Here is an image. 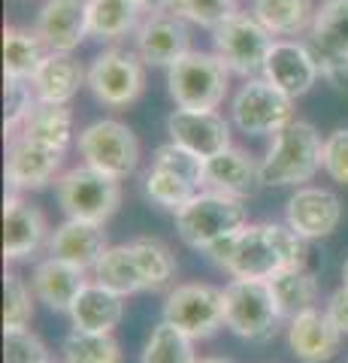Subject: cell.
Here are the masks:
<instances>
[{"instance_id":"obj_18","label":"cell","mask_w":348,"mask_h":363,"mask_svg":"<svg viewBox=\"0 0 348 363\" xmlns=\"http://www.w3.org/2000/svg\"><path fill=\"white\" fill-rule=\"evenodd\" d=\"M64 173V155L33 145L21 136H6V185L16 194L40 191L58 182Z\"/></svg>"},{"instance_id":"obj_30","label":"cell","mask_w":348,"mask_h":363,"mask_svg":"<svg viewBox=\"0 0 348 363\" xmlns=\"http://www.w3.org/2000/svg\"><path fill=\"white\" fill-rule=\"evenodd\" d=\"M46 55L49 49L37 30L18 25L4 28V79H33Z\"/></svg>"},{"instance_id":"obj_35","label":"cell","mask_w":348,"mask_h":363,"mask_svg":"<svg viewBox=\"0 0 348 363\" xmlns=\"http://www.w3.org/2000/svg\"><path fill=\"white\" fill-rule=\"evenodd\" d=\"M142 191L155 206H161V209L173 212V215L179 209H185L188 203L200 194L197 185H191V182H185L176 173H167V169H161V167H152L149 173L142 176Z\"/></svg>"},{"instance_id":"obj_8","label":"cell","mask_w":348,"mask_h":363,"mask_svg":"<svg viewBox=\"0 0 348 363\" xmlns=\"http://www.w3.org/2000/svg\"><path fill=\"white\" fill-rule=\"evenodd\" d=\"M294 97L279 91L264 76L245 79L230 97V121L245 136H276L294 121Z\"/></svg>"},{"instance_id":"obj_47","label":"cell","mask_w":348,"mask_h":363,"mask_svg":"<svg viewBox=\"0 0 348 363\" xmlns=\"http://www.w3.org/2000/svg\"><path fill=\"white\" fill-rule=\"evenodd\" d=\"M345 363H348V360H345Z\"/></svg>"},{"instance_id":"obj_1","label":"cell","mask_w":348,"mask_h":363,"mask_svg":"<svg viewBox=\"0 0 348 363\" xmlns=\"http://www.w3.org/2000/svg\"><path fill=\"white\" fill-rule=\"evenodd\" d=\"M218 269L233 279H273L282 269L306 267V240L288 224L261 221L212 242L203 252Z\"/></svg>"},{"instance_id":"obj_42","label":"cell","mask_w":348,"mask_h":363,"mask_svg":"<svg viewBox=\"0 0 348 363\" xmlns=\"http://www.w3.org/2000/svg\"><path fill=\"white\" fill-rule=\"evenodd\" d=\"M324 312H327V318L336 324V330H339L342 336H348V288L345 285H339L327 297V303H324Z\"/></svg>"},{"instance_id":"obj_13","label":"cell","mask_w":348,"mask_h":363,"mask_svg":"<svg viewBox=\"0 0 348 363\" xmlns=\"http://www.w3.org/2000/svg\"><path fill=\"white\" fill-rule=\"evenodd\" d=\"M230 118H224L218 109H173L167 116V133L170 140L185 145L188 152H194L197 157H215L221 152H228L233 145L230 133Z\"/></svg>"},{"instance_id":"obj_41","label":"cell","mask_w":348,"mask_h":363,"mask_svg":"<svg viewBox=\"0 0 348 363\" xmlns=\"http://www.w3.org/2000/svg\"><path fill=\"white\" fill-rule=\"evenodd\" d=\"M324 173L336 185H348V128L324 136Z\"/></svg>"},{"instance_id":"obj_19","label":"cell","mask_w":348,"mask_h":363,"mask_svg":"<svg viewBox=\"0 0 348 363\" xmlns=\"http://www.w3.org/2000/svg\"><path fill=\"white\" fill-rule=\"evenodd\" d=\"M33 30L49 52H76L88 33V0H46L37 13Z\"/></svg>"},{"instance_id":"obj_26","label":"cell","mask_w":348,"mask_h":363,"mask_svg":"<svg viewBox=\"0 0 348 363\" xmlns=\"http://www.w3.org/2000/svg\"><path fill=\"white\" fill-rule=\"evenodd\" d=\"M33 145H43V149L61 152L67 155L73 143V112L70 106H55V104H37V109L28 116V121L18 128V133Z\"/></svg>"},{"instance_id":"obj_36","label":"cell","mask_w":348,"mask_h":363,"mask_svg":"<svg viewBox=\"0 0 348 363\" xmlns=\"http://www.w3.org/2000/svg\"><path fill=\"white\" fill-rule=\"evenodd\" d=\"M167 9H170L173 16L185 18L188 25H197V28H206V30H215L230 16L242 13L240 0H170Z\"/></svg>"},{"instance_id":"obj_12","label":"cell","mask_w":348,"mask_h":363,"mask_svg":"<svg viewBox=\"0 0 348 363\" xmlns=\"http://www.w3.org/2000/svg\"><path fill=\"white\" fill-rule=\"evenodd\" d=\"M306 43L318 58L321 79L339 85L348 76V0H321Z\"/></svg>"},{"instance_id":"obj_25","label":"cell","mask_w":348,"mask_h":363,"mask_svg":"<svg viewBox=\"0 0 348 363\" xmlns=\"http://www.w3.org/2000/svg\"><path fill=\"white\" fill-rule=\"evenodd\" d=\"M67 315H70V321H73V330L116 333V327L121 324V318H125V297H118L116 291L97 285L91 279Z\"/></svg>"},{"instance_id":"obj_14","label":"cell","mask_w":348,"mask_h":363,"mask_svg":"<svg viewBox=\"0 0 348 363\" xmlns=\"http://www.w3.org/2000/svg\"><path fill=\"white\" fill-rule=\"evenodd\" d=\"M49 224L25 194L9 191L4 200V257L6 260H33L49 245Z\"/></svg>"},{"instance_id":"obj_7","label":"cell","mask_w":348,"mask_h":363,"mask_svg":"<svg viewBox=\"0 0 348 363\" xmlns=\"http://www.w3.org/2000/svg\"><path fill=\"white\" fill-rule=\"evenodd\" d=\"M79 155L82 164L97 169L109 179H128L140 167V140L125 121L97 118L79 130Z\"/></svg>"},{"instance_id":"obj_17","label":"cell","mask_w":348,"mask_h":363,"mask_svg":"<svg viewBox=\"0 0 348 363\" xmlns=\"http://www.w3.org/2000/svg\"><path fill=\"white\" fill-rule=\"evenodd\" d=\"M137 55L142 58L145 67H170L185 58L191 52V30L188 21L173 16L170 9H161V13H152L149 18H142V25L137 28Z\"/></svg>"},{"instance_id":"obj_10","label":"cell","mask_w":348,"mask_h":363,"mask_svg":"<svg viewBox=\"0 0 348 363\" xmlns=\"http://www.w3.org/2000/svg\"><path fill=\"white\" fill-rule=\"evenodd\" d=\"M88 91L106 109H128L145 91V64L137 52L103 49L88 67Z\"/></svg>"},{"instance_id":"obj_22","label":"cell","mask_w":348,"mask_h":363,"mask_svg":"<svg viewBox=\"0 0 348 363\" xmlns=\"http://www.w3.org/2000/svg\"><path fill=\"white\" fill-rule=\"evenodd\" d=\"M40 104L70 106V100L88 88V70L73 58V52H49L30 79Z\"/></svg>"},{"instance_id":"obj_6","label":"cell","mask_w":348,"mask_h":363,"mask_svg":"<svg viewBox=\"0 0 348 363\" xmlns=\"http://www.w3.org/2000/svg\"><path fill=\"white\" fill-rule=\"evenodd\" d=\"M55 194L67 218L106 224L121 206V182L82 164L64 169L61 179L55 182Z\"/></svg>"},{"instance_id":"obj_44","label":"cell","mask_w":348,"mask_h":363,"mask_svg":"<svg viewBox=\"0 0 348 363\" xmlns=\"http://www.w3.org/2000/svg\"><path fill=\"white\" fill-rule=\"evenodd\" d=\"M197 363H233L230 357H221V354H212V357H200Z\"/></svg>"},{"instance_id":"obj_39","label":"cell","mask_w":348,"mask_h":363,"mask_svg":"<svg viewBox=\"0 0 348 363\" xmlns=\"http://www.w3.org/2000/svg\"><path fill=\"white\" fill-rule=\"evenodd\" d=\"M4 94H6V112H4V128L6 136L18 133V128L28 121V116L37 109V91H33L30 79H6L4 85Z\"/></svg>"},{"instance_id":"obj_28","label":"cell","mask_w":348,"mask_h":363,"mask_svg":"<svg viewBox=\"0 0 348 363\" xmlns=\"http://www.w3.org/2000/svg\"><path fill=\"white\" fill-rule=\"evenodd\" d=\"M145 9L137 0H88V33L94 40L116 43L128 33H137Z\"/></svg>"},{"instance_id":"obj_16","label":"cell","mask_w":348,"mask_h":363,"mask_svg":"<svg viewBox=\"0 0 348 363\" xmlns=\"http://www.w3.org/2000/svg\"><path fill=\"white\" fill-rule=\"evenodd\" d=\"M266 82H273L279 91H285L288 97H303L309 94L315 82L321 79L318 58L312 55L309 43L303 40H276L273 49L266 55L264 73Z\"/></svg>"},{"instance_id":"obj_27","label":"cell","mask_w":348,"mask_h":363,"mask_svg":"<svg viewBox=\"0 0 348 363\" xmlns=\"http://www.w3.org/2000/svg\"><path fill=\"white\" fill-rule=\"evenodd\" d=\"M315 4L312 0H252L249 13L261 25L282 40H297L300 33H309L312 18H315Z\"/></svg>"},{"instance_id":"obj_2","label":"cell","mask_w":348,"mask_h":363,"mask_svg":"<svg viewBox=\"0 0 348 363\" xmlns=\"http://www.w3.org/2000/svg\"><path fill=\"white\" fill-rule=\"evenodd\" d=\"M324 169V136L315 124L294 118L261 157V182L269 188H303Z\"/></svg>"},{"instance_id":"obj_43","label":"cell","mask_w":348,"mask_h":363,"mask_svg":"<svg viewBox=\"0 0 348 363\" xmlns=\"http://www.w3.org/2000/svg\"><path fill=\"white\" fill-rule=\"evenodd\" d=\"M137 4L145 9V13H161V9L170 6V0H137Z\"/></svg>"},{"instance_id":"obj_34","label":"cell","mask_w":348,"mask_h":363,"mask_svg":"<svg viewBox=\"0 0 348 363\" xmlns=\"http://www.w3.org/2000/svg\"><path fill=\"white\" fill-rule=\"evenodd\" d=\"M130 248L142 269L145 291H161L176 279L179 264H176V255L170 252V245H164L161 240H152V236H140V240L130 242Z\"/></svg>"},{"instance_id":"obj_3","label":"cell","mask_w":348,"mask_h":363,"mask_svg":"<svg viewBox=\"0 0 348 363\" xmlns=\"http://www.w3.org/2000/svg\"><path fill=\"white\" fill-rule=\"evenodd\" d=\"M224 291V327L245 342H269L288 327L266 279H230Z\"/></svg>"},{"instance_id":"obj_11","label":"cell","mask_w":348,"mask_h":363,"mask_svg":"<svg viewBox=\"0 0 348 363\" xmlns=\"http://www.w3.org/2000/svg\"><path fill=\"white\" fill-rule=\"evenodd\" d=\"M161 318L191 339H209L224 327V291L209 281H182L164 300Z\"/></svg>"},{"instance_id":"obj_38","label":"cell","mask_w":348,"mask_h":363,"mask_svg":"<svg viewBox=\"0 0 348 363\" xmlns=\"http://www.w3.org/2000/svg\"><path fill=\"white\" fill-rule=\"evenodd\" d=\"M33 288L16 272L4 276V330H21L33 318Z\"/></svg>"},{"instance_id":"obj_5","label":"cell","mask_w":348,"mask_h":363,"mask_svg":"<svg viewBox=\"0 0 348 363\" xmlns=\"http://www.w3.org/2000/svg\"><path fill=\"white\" fill-rule=\"evenodd\" d=\"M167 91L179 109H218L230 94V70L215 52L191 49L167 70Z\"/></svg>"},{"instance_id":"obj_20","label":"cell","mask_w":348,"mask_h":363,"mask_svg":"<svg viewBox=\"0 0 348 363\" xmlns=\"http://www.w3.org/2000/svg\"><path fill=\"white\" fill-rule=\"evenodd\" d=\"M288 348L300 363H327L339 354L342 333L327 318L324 309H309L297 318H291L285 327Z\"/></svg>"},{"instance_id":"obj_37","label":"cell","mask_w":348,"mask_h":363,"mask_svg":"<svg viewBox=\"0 0 348 363\" xmlns=\"http://www.w3.org/2000/svg\"><path fill=\"white\" fill-rule=\"evenodd\" d=\"M152 167H161V169H167V173L182 176L185 182H191V185H197L200 191L206 188V161H203V157H197L194 152H188L185 145L173 143V140L155 149Z\"/></svg>"},{"instance_id":"obj_31","label":"cell","mask_w":348,"mask_h":363,"mask_svg":"<svg viewBox=\"0 0 348 363\" xmlns=\"http://www.w3.org/2000/svg\"><path fill=\"white\" fill-rule=\"evenodd\" d=\"M269 288L276 294V303L282 309L285 321L297 318L309 309H318V279L312 276L306 267H297V269H282L269 279Z\"/></svg>"},{"instance_id":"obj_23","label":"cell","mask_w":348,"mask_h":363,"mask_svg":"<svg viewBox=\"0 0 348 363\" xmlns=\"http://www.w3.org/2000/svg\"><path fill=\"white\" fill-rule=\"evenodd\" d=\"M261 185H264L261 182V161H254L245 149L230 145L228 152H221V155L206 161V188L209 191H221V194L245 200Z\"/></svg>"},{"instance_id":"obj_29","label":"cell","mask_w":348,"mask_h":363,"mask_svg":"<svg viewBox=\"0 0 348 363\" xmlns=\"http://www.w3.org/2000/svg\"><path fill=\"white\" fill-rule=\"evenodd\" d=\"M91 279L97 285H103L109 291H116L118 297H133V294L145 291V279L142 269L137 264V255H133L130 242L125 245H109L103 257L97 260V267L91 269Z\"/></svg>"},{"instance_id":"obj_33","label":"cell","mask_w":348,"mask_h":363,"mask_svg":"<svg viewBox=\"0 0 348 363\" xmlns=\"http://www.w3.org/2000/svg\"><path fill=\"white\" fill-rule=\"evenodd\" d=\"M64 363H125L121 345L112 333H85L70 330L61 342Z\"/></svg>"},{"instance_id":"obj_9","label":"cell","mask_w":348,"mask_h":363,"mask_svg":"<svg viewBox=\"0 0 348 363\" xmlns=\"http://www.w3.org/2000/svg\"><path fill=\"white\" fill-rule=\"evenodd\" d=\"M276 37L252 13H237L212 30V52L228 67L230 76L254 79L264 73L266 55Z\"/></svg>"},{"instance_id":"obj_21","label":"cell","mask_w":348,"mask_h":363,"mask_svg":"<svg viewBox=\"0 0 348 363\" xmlns=\"http://www.w3.org/2000/svg\"><path fill=\"white\" fill-rule=\"evenodd\" d=\"M106 248H109V242H106L103 224L67 218L64 224H58L52 230L49 245H46V255L64 260V264L79 267L85 272H91L97 267V260L103 257Z\"/></svg>"},{"instance_id":"obj_15","label":"cell","mask_w":348,"mask_h":363,"mask_svg":"<svg viewBox=\"0 0 348 363\" xmlns=\"http://www.w3.org/2000/svg\"><path fill=\"white\" fill-rule=\"evenodd\" d=\"M285 224L291 230H297L306 242L327 240V236H333L342 224V203L327 188L303 185L288 197Z\"/></svg>"},{"instance_id":"obj_32","label":"cell","mask_w":348,"mask_h":363,"mask_svg":"<svg viewBox=\"0 0 348 363\" xmlns=\"http://www.w3.org/2000/svg\"><path fill=\"white\" fill-rule=\"evenodd\" d=\"M140 363H197L194 339L161 318V321L152 327L149 339H145Z\"/></svg>"},{"instance_id":"obj_4","label":"cell","mask_w":348,"mask_h":363,"mask_svg":"<svg viewBox=\"0 0 348 363\" xmlns=\"http://www.w3.org/2000/svg\"><path fill=\"white\" fill-rule=\"evenodd\" d=\"M249 224V206L240 197L221 194V191L203 188L188 203L185 209L176 212V233L188 248L206 252L212 242L242 230Z\"/></svg>"},{"instance_id":"obj_45","label":"cell","mask_w":348,"mask_h":363,"mask_svg":"<svg viewBox=\"0 0 348 363\" xmlns=\"http://www.w3.org/2000/svg\"><path fill=\"white\" fill-rule=\"evenodd\" d=\"M342 285L348 288V257H345V264H342Z\"/></svg>"},{"instance_id":"obj_46","label":"cell","mask_w":348,"mask_h":363,"mask_svg":"<svg viewBox=\"0 0 348 363\" xmlns=\"http://www.w3.org/2000/svg\"><path fill=\"white\" fill-rule=\"evenodd\" d=\"M46 363H52V360H46Z\"/></svg>"},{"instance_id":"obj_24","label":"cell","mask_w":348,"mask_h":363,"mask_svg":"<svg viewBox=\"0 0 348 363\" xmlns=\"http://www.w3.org/2000/svg\"><path fill=\"white\" fill-rule=\"evenodd\" d=\"M88 281L91 279L85 276V269L64 264L58 257H46L33 267L30 288L37 294V300L46 303L52 312H70V306L76 303Z\"/></svg>"},{"instance_id":"obj_40","label":"cell","mask_w":348,"mask_h":363,"mask_svg":"<svg viewBox=\"0 0 348 363\" xmlns=\"http://www.w3.org/2000/svg\"><path fill=\"white\" fill-rule=\"evenodd\" d=\"M46 360H52L49 351L30 327L4 330V363H46Z\"/></svg>"}]
</instances>
